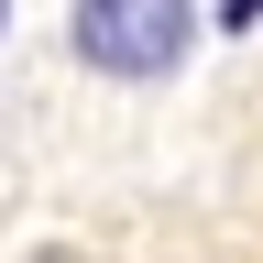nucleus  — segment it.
Masks as SVG:
<instances>
[{"instance_id":"obj_2","label":"nucleus","mask_w":263,"mask_h":263,"mask_svg":"<svg viewBox=\"0 0 263 263\" xmlns=\"http://www.w3.org/2000/svg\"><path fill=\"white\" fill-rule=\"evenodd\" d=\"M0 33H11V0H0Z\"/></svg>"},{"instance_id":"obj_1","label":"nucleus","mask_w":263,"mask_h":263,"mask_svg":"<svg viewBox=\"0 0 263 263\" xmlns=\"http://www.w3.org/2000/svg\"><path fill=\"white\" fill-rule=\"evenodd\" d=\"M66 44H77V66H99V77L154 88V77H176L186 44H197V0H66Z\"/></svg>"}]
</instances>
